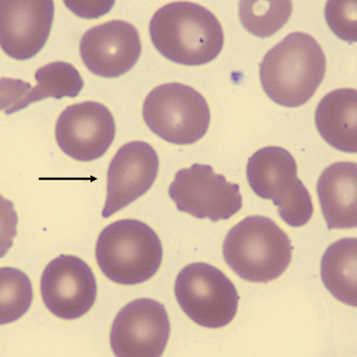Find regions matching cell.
Segmentation results:
<instances>
[{
	"instance_id": "6da1fadb",
	"label": "cell",
	"mask_w": 357,
	"mask_h": 357,
	"mask_svg": "<svg viewBox=\"0 0 357 357\" xmlns=\"http://www.w3.org/2000/svg\"><path fill=\"white\" fill-rule=\"evenodd\" d=\"M149 34L161 55L178 65L203 66L220 55L224 45L221 23L197 3L175 2L153 16Z\"/></svg>"
},
{
	"instance_id": "7a4b0ae2",
	"label": "cell",
	"mask_w": 357,
	"mask_h": 357,
	"mask_svg": "<svg viewBox=\"0 0 357 357\" xmlns=\"http://www.w3.org/2000/svg\"><path fill=\"white\" fill-rule=\"evenodd\" d=\"M326 70V59L319 43L308 33L294 32L264 56L260 78L271 100L298 107L312 99Z\"/></svg>"
},
{
	"instance_id": "3957f363",
	"label": "cell",
	"mask_w": 357,
	"mask_h": 357,
	"mask_svg": "<svg viewBox=\"0 0 357 357\" xmlns=\"http://www.w3.org/2000/svg\"><path fill=\"white\" fill-rule=\"evenodd\" d=\"M222 252L225 261L240 278L266 284L289 268L292 246L289 236L271 218L253 215L229 230Z\"/></svg>"
},
{
	"instance_id": "277c9868",
	"label": "cell",
	"mask_w": 357,
	"mask_h": 357,
	"mask_svg": "<svg viewBox=\"0 0 357 357\" xmlns=\"http://www.w3.org/2000/svg\"><path fill=\"white\" fill-rule=\"evenodd\" d=\"M96 258L102 273L114 283L136 285L151 280L163 259V248L154 230L136 220L109 225L100 233Z\"/></svg>"
},
{
	"instance_id": "5b68a950",
	"label": "cell",
	"mask_w": 357,
	"mask_h": 357,
	"mask_svg": "<svg viewBox=\"0 0 357 357\" xmlns=\"http://www.w3.org/2000/svg\"><path fill=\"white\" fill-rule=\"evenodd\" d=\"M248 182L257 197L270 199L291 227L306 225L314 214L312 197L298 177L295 158L279 146L259 149L248 160Z\"/></svg>"
},
{
	"instance_id": "8992f818",
	"label": "cell",
	"mask_w": 357,
	"mask_h": 357,
	"mask_svg": "<svg viewBox=\"0 0 357 357\" xmlns=\"http://www.w3.org/2000/svg\"><path fill=\"white\" fill-rule=\"evenodd\" d=\"M143 119L149 129L175 145H191L208 130V103L190 86L169 83L155 88L146 98Z\"/></svg>"
},
{
	"instance_id": "52a82bcc",
	"label": "cell",
	"mask_w": 357,
	"mask_h": 357,
	"mask_svg": "<svg viewBox=\"0 0 357 357\" xmlns=\"http://www.w3.org/2000/svg\"><path fill=\"white\" fill-rule=\"evenodd\" d=\"M175 296L195 324L220 329L237 314L240 297L236 287L221 270L204 262L184 267L175 282Z\"/></svg>"
},
{
	"instance_id": "ba28073f",
	"label": "cell",
	"mask_w": 357,
	"mask_h": 357,
	"mask_svg": "<svg viewBox=\"0 0 357 357\" xmlns=\"http://www.w3.org/2000/svg\"><path fill=\"white\" fill-rule=\"evenodd\" d=\"M169 195L178 211L215 222L229 220L243 207L238 184L227 181L206 165L195 164L178 171Z\"/></svg>"
},
{
	"instance_id": "9c48e42d",
	"label": "cell",
	"mask_w": 357,
	"mask_h": 357,
	"mask_svg": "<svg viewBox=\"0 0 357 357\" xmlns=\"http://www.w3.org/2000/svg\"><path fill=\"white\" fill-rule=\"evenodd\" d=\"M171 333L170 320L163 304L138 298L120 310L114 320L110 343L116 356H162Z\"/></svg>"
},
{
	"instance_id": "30bf717a",
	"label": "cell",
	"mask_w": 357,
	"mask_h": 357,
	"mask_svg": "<svg viewBox=\"0 0 357 357\" xmlns=\"http://www.w3.org/2000/svg\"><path fill=\"white\" fill-rule=\"evenodd\" d=\"M43 301L59 318H82L93 307L97 297L96 276L82 259L61 255L48 264L40 283Z\"/></svg>"
},
{
	"instance_id": "8fae6325",
	"label": "cell",
	"mask_w": 357,
	"mask_h": 357,
	"mask_svg": "<svg viewBox=\"0 0 357 357\" xmlns=\"http://www.w3.org/2000/svg\"><path fill=\"white\" fill-rule=\"evenodd\" d=\"M116 128L109 109L87 101L68 107L56 124V139L68 156L84 162L105 155L114 139Z\"/></svg>"
},
{
	"instance_id": "7c38bea8",
	"label": "cell",
	"mask_w": 357,
	"mask_h": 357,
	"mask_svg": "<svg viewBox=\"0 0 357 357\" xmlns=\"http://www.w3.org/2000/svg\"><path fill=\"white\" fill-rule=\"evenodd\" d=\"M79 53L91 73L101 77H119L129 72L139 59V33L128 22H107L84 33Z\"/></svg>"
},
{
	"instance_id": "4fadbf2b",
	"label": "cell",
	"mask_w": 357,
	"mask_h": 357,
	"mask_svg": "<svg viewBox=\"0 0 357 357\" xmlns=\"http://www.w3.org/2000/svg\"><path fill=\"white\" fill-rule=\"evenodd\" d=\"M158 169V155L149 144L135 141L121 147L109 165L102 216L111 217L145 195L156 181Z\"/></svg>"
},
{
	"instance_id": "5bb4252c",
	"label": "cell",
	"mask_w": 357,
	"mask_h": 357,
	"mask_svg": "<svg viewBox=\"0 0 357 357\" xmlns=\"http://www.w3.org/2000/svg\"><path fill=\"white\" fill-rule=\"evenodd\" d=\"M1 47L9 56L26 61L37 55L50 36L53 1H1Z\"/></svg>"
},
{
	"instance_id": "9a60e30c",
	"label": "cell",
	"mask_w": 357,
	"mask_h": 357,
	"mask_svg": "<svg viewBox=\"0 0 357 357\" xmlns=\"http://www.w3.org/2000/svg\"><path fill=\"white\" fill-rule=\"evenodd\" d=\"M37 85L32 88L22 80L6 79L8 100H3L2 110L13 114L40 100L54 98L77 97L84 87V80L77 69L69 63L55 61L38 69Z\"/></svg>"
},
{
	"instance_id": "2e32d148",
	"label": "cell",
	"mask_w": 357,
	"mask_h": 357,
	"mask_svg": "<svg viewBox=\"0 0 357 357\" xmlns=\"http://www.w3.org/2000/svg\"><path fill=\"white\" fill-rule=\"evenodd\" d=\"M357 165L342 161L328 167L317 183L322 215L328 229H350L357 225Z\"/></svg>"
},
{
	"instance_id": "e0dca14e",
	"label": "cell",
	"mask_w": 357,
	"mask_h": 357,
	"mask_svg": "<svg viewBox=\"0 0 357 357\" xmlns=\"http://www.w3.org/2000/svg\"><path fill=\"white\" fill-rule=\"evenodd\" d=\"M315 124L320 135L337 151L357 152V92L341 89L330 92L317 107Z\"/></svg>"
},
{
	"instance_id": "ac0fdd59",
	"label": "cell",
	"mask_w": 357,
	"mask_h": 357,
	"mask_svg": "<svg viewBox=\"0 0 357 357\" xmlns=\"http://www.w3.org/2000/svg\"><path fill=\"white\" fill-rule=\"evenodd\" d=\"M356 238H342L328 247L321 261L326 289L337 301L357 307Z\"/></svg>"
},
{
	"instance_id": "d6986e66",
	"label": "cell",
	"mask_w": 357,
	"mask_h": 357,
	"mask_svg": "<svg viewBox=\"0 0 357 357\" xmlns=\"http://www.w3.org/2000/svg\"><path fill=\"white\" fill-rule=\"evenodd\" d=\"M291 1H241L239 17L241 24L253 36L268 38L278 32L289 20Z\"/></svg>"
},
{
	"instance_id": "ffe728a7",
	"label": "cell",
	"mask_w": 357,
	"mask_h": 357,
	"mask_svg": "<svg viewBox=\"0 0 357 357\" xmlns=\"http://www.w3.org/2000/svg\"><path fill=\"white\" fill-rule=\"evenodd\" d=\"M1 278V325L11 324L24 315L33 301L32 284L28 276L15 268L4 267Z\"/></svg>"
},
{
	"instance_id": "44dd1931",
	"label": "cell",
	"mask_w": 357,
	"mask_h": 357,
	"mask_svg": "<svg viewBox=\"0 0 357 357\" xmlns=\"http://www.w3.org/2000/svg\"><path fill=\"white\" fill-rule=\"evenodd\" d=\"M326 20L332 31L348 43L356 42V3L329 1Z\"/></svg>"
}]
</instances>
